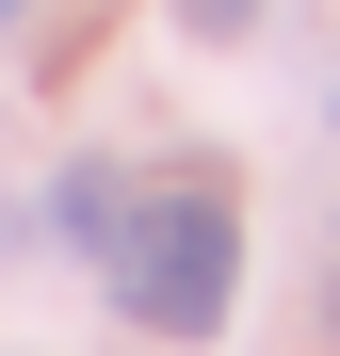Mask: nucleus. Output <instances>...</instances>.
Here are the masks:
<instances>
[{
    "instance_id": "obj_1",
    "label": "nucleus",
    "mask_w": 340,
    "mask_h": 356,
    "mask_svg": "<svg viewBox=\"0 0 340 356\" xmlns=\"http://www.w3.org/2000/svg\"><path fill=\"white\" fill-rule=\"evenodd\" d=\"M113 308H130L146 340H211L227 291H243V211H227V178H162V195H130V227H113Z\"/></svg>"
},
{
    "instance_id": "obj_2",
    "label": "nucleus",
    "mask_w": 340,
    "mask_h": 356,
    "mask_svg": "<svg viewBox=\"0 0 340 356\" xmlns=\"http://www.w3.org/2000/svg\"><path fill=\"white\" fill-rule=\"evenodd\" d=\"M130 195H146V178H113V162H65V178H49V243L113 259V227H130Z\"/></svg>"
},
{
    "instance_id": "obj_3",
    "label": "nucleus",
    "mask_w": 340,
    "mask_h": 356,
    "mask_svg": "<svg viewBox=\"0 0 340 356\" xmlns=\"http://www.w3.org/2000/svg\"><path fill=\"white\" fill-rule=\"evenodd\" d=\"M179 33H211V49H227V33H259V0H179Z\"/></svg>"
},
{
    "instance_id": "obj_5",
    "label": "nucleus",
    "mask_w": 340,
    "mask_h": 356,
    "mask_svg": "<svg viewBox=\"0 0 340 356\" xmlns=\"http://www.w3.org/2000/svg\"><path fill=\"white\" fill-rule=\"evenodd\" d=\"M324 113H340V81H324Z\"/></svg>"
},
{
    "instance_id": "obj_4",
    "label": "nucleus",
    "mask_w": 340,
    "mask_h": 356,
    "mask_svg": "<svg viewBox=\"0 0 340 356\" xmlns=\"http://www.w3.org/2000/svg\"><path fill=\"white\" fill-rule=\"evenodd\" d=\"M0 17H33V0H0Z\"/></svg>"
}]
</instances>
